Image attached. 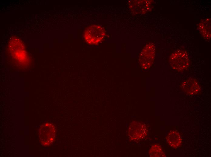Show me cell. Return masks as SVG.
<instances>
[{"mask_svg": "<svg viewBox=\"0 0 211 157\" xmlns=\"http://www.w3.org/2000/svg\"><path fill=\"white\" fill-rule=\"evenodd\" d=\"M105 35V31L102 27L99 25H93L85 30L84 37L88 43L95 44L102 40Z\"/></svg>", "mask_w": 211, "mask_h": 157, "instance_id": "cell-1", "label": "cell"}, {"mask_svg": "<svg viewBox=\"0 0 211 157\" xmlns=\"http://www.w3.org/2000/svg\"><path fill=\"white\" fill-rule=\"evenodd\" d=\"M149 154L151 157H165V153L159 145H153L150 148Z\"/></svg>", "mask_w": 211, "mask_h": 157, "instance_id": "cell-8", "label": "cell"}, {"mask_svg": "<svg viewBox=\"0 0 211 157\" xmlns=\"http://www.w3.org/2000/svg\"><path fill=\"white\" fill-rule=\"evenodd\" d=\"M167 140L169 144L174 148L178 147L181 143V136L176 131H172L169 133Z\"/></svg>", "mask_w": 211, "mask_h": 157, "instance_id": "cell-5", "label": "cell"}, {"mask_svg": "<svg viewBox=\"0 0 211 157\" xmlns=\"http://www.w3.org/2000/svg\"><path fill=\"white\" fill-rule=\"evenodd\" d=\"M171 64L174 69L181 70L186 68L189 63V58L186 52L183 50L176 51L171 57Z\"/></svg>", "mask_w": 211, "mask_h": 157, "instance_id": "cell-3", "label": "cell"}, {"mask_svg": "<svg viewBox=\"0 0 211 157\" xmlns=\"http://www.w3.org/2000/svg\"><path fill=\"white\" fill-rule=\"evenodd\" d=\"M182 86L183 90L189 94H195L199 90L198 85L195 81H187Z\"/></svg>", "mask_w": 211, "mask_h": 157, "instance_id": "cell-6", "label": "cell"}, {"mask_svg": "<svg viewBox=\"0 0 211 157\" xmlns=\"http://www.w3.org/2000/svg\"><path fill=\"white\" fill-rule=\"evenodd\" d=\"M199 28L201 33L205 38L210 37V21L209 20H205L200 22Z\"/></svg>", "mask_w": 211, "mask_h": 157, "instance_id": "cell-7", "label": "cell"}, {"mask_svg": "<svg viewBox=\"0 0 211 157\" xmlns=\"http://www.w3.org/2000/svg\"><path fill=\"white\" fill-rule=\"evenodd\" d=\"M146 133L145 126L140 122L134 121L131 123L129 127L128 135L131 140H141L144 138Z\"/></svg>", "mask_w": 211, "mask_h": 157, "instance_id": "cell-4", "label": "cell"}, {"mask_svg": "<svg viewBox=\"0 0 211 157\" xmlns=\"http://www.w3.org/2000/svg\"><path fill=\"white\" fill-rule=\"evenodd\" d=\"M55 134L56 130L54 125L51 123H46L39 130L40 142L44 146H49L54 141Z\"/></svg>", "mask_w": 211, "mask_h": 157, "instance_id": "cell-2", "label": "cell"}]
</instances>
